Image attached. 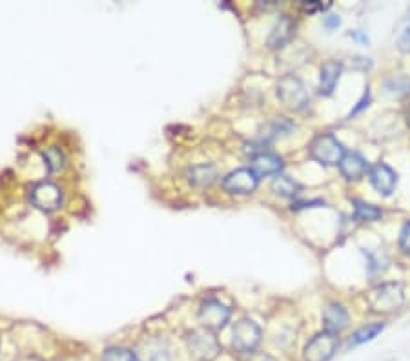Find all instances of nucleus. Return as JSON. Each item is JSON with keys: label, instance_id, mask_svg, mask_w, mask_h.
Segmentation results:
<instances>
[{"label": "nucleus", "instance_id": "10", "mask_svg": "<svg viewBox=\"0 0 410 361\" xmlns=\"http://www.w3.org/2000/svg\"><path fill=\"white\" fill-rule=\"evenodd\" d=\"M367 177H369L372 188L381 193L383 198H390L396 190V185H398V173L385 163L370 164Z\"/></svg>", "mask_w": 410, "mask_h": 361}, {"label": "nucleus", "instance_id": "7", "mask_svg": "<svg viewBox=\"0 0 410 361\" xmlns=\"http://www.w3.org/2000/svg\"><path fill=\"white\" fill-rule=\"evenodd\" d=\"M186 345L190 354L199 361H212L221 354V343L214 336V332L193 330L186 338Z\"/></svg>", "mask_w": 410, "mask_h": 361}, {"label": "nucleus", "instance_id": "25", "mask_svg": "<svg viewBox=\"0 0 410 361\" xmlns=\"http://www.w3.org/2000/svg\"><path fill=\"white\" fill-rule=\"evenodd\" d=\"M398 46H399V50L405 51V53H410V26L405 31H403L401 37H399Z\"/></svg>", "mask_w": 410, "mask_h": 361}, {"label": "nucleus", "instance_id": "8", "mask_svg": "<svg viewBox=\"0 0 410 361\" xmlns=\"http://www.w3.org/2000/svg\"><path fill=\"white\" fill-rule=\"evenodd\" d=\"M338 336L330 332H321L315 334L303 350V360L305 361H330L338 350Z\"/></svg>", "mask_w": 410, "mask_h": 361}, {"label": "nucleus", "instance_id": "18", "mask_svg": "<svg viewBox=\"0 0 410 361\" xmlns=\"http://www.w3.org/2000/svg\"><path fill=\"white\" fill-rule=\"evenodd\" d=\"M381 215H383V212H381V208H377V206L365 201H354V217H356L360 223H374Z\"/></svg>", "mask_w": 410, "mask_h": 361}, {"label": "nucleus", "instance_id": "21", "mask_svg": "<svg viewBox=\"0 0 410 361\" xmlns=\"http://www.w3.org/2000/svg\"><path fill=\"white\" fill-rule=\"evenodd\" d=\"M102 361H139L137 354L130 349L122 347H112L102 352Z\"/></svg>", "mask_w": 410, "mask_h": 361}, {"label": "nucleus", "instance_id": "6", "mask_svg": "<svg viewBox=\"0 0 410 361\" xmlns=\"http://www.w3.org/2000/svg\"><path fill=\"white\" fill-rule=\"evenodd\" d=\"M263 340V330L252 319H241L232 330V347L241 354H250L259 347Z\"/></svg>", "mask_w": 410, "mask_h": 361}, {"label": "nucleus", "instance_id": "5", "mask_svg": "<svg viewBox=\"0 0 410 361\" xmlns=\"http://www.w3.org/2000/svg\"><path fill=\"white\" fill-rule=\"evenodd\" d=\"M63 190L59 185H55L53 180H38L30 190L31 205L46 214L59 210L63 206Z\"/></svg>", "mask_w": 410, "mask_h": 361}, {"label": "nucleus", "instance_id": "13", "mask_svg": "<svg viewBox=\"0 0 410 361\" xmlns=\"http://www.w3.org/2000/svg\"><path fill=\"white\" fill-rule=\"evenodd\" d=\"M283 159H281L277 153L272 151H259L256 156L252 157V166L250 168L257 173L259 177L264 176H276L283 170Z\"/></svg>", "mask_w": 410, "mask_h": 361}, {"label": "nucleus", "instance_id": "20", "mask_svg": "<svg viewBox=\"0 0 410 361\" xmlns=\"http://www.w3.org/2000/svg\"><path fill=\"white\" fill-rule=\"evenodd\" d=\"M42 157H44V163H46L50 172H59V170L64 168V164H66V157H64V153L59 150V148H55V146L48 148Z\"/></svg>", "mask_w": 410, "mask_h": 361}, {"label": "nucleus", "instance_id": "1", "mask_svg": "<svg viewBox=\"0 0 410 361\" xmlns=\"http://www.w3.org/2000/svg\"><path fill=\"white\" fill-rule=\"evenodd\" d=\"M367 303L374 312H392L398 311L405 303V290L401 283H383L377 285L367 294Z\"/></svg>", "mask_w": 410, "mask_h": 361}, {"label": "nucleus", "instance_id": "27", "mask_svg": "<svg viewBox=\"0 0 410 361\" xmlns=\"http://www.w3.org/2000/svg\"><path fill=\"white\" fill-rule=\"evenodd\" d=\"M325 8H328V4H318V2H308V4H305V11L308 13L323 11Z\"/></svg>", "mask_w": 410, "mask_h": 361}, {"label": "nucleus", "instance_id": "11", "mask_svg": "<svg viewBox=\"0 0 410 361\" xmlns=\"http://www.w3.org/2000/svg\"><path fill=\"white\" fill-rule=\"evenodd\" d=\"M338 166L341 176H343L347 180L363 179V177L369 173L370 168L369 161L365 159L363 156H360L357 151H347Z\"/></svg>", "mask_w": 410, "mask_h": 361}, {"label": "nucleus", "instance_id": "28", "mask_svg": "<svg viewBox=\"0 0 410 361\" xmlns=\"http://www.w3.org/2000/svg\"><path fill=\"white\" fill-rule=\"evenodd\" d=\"M352 37L356 38L357 43H361V44H367V43H369V37H367V35H365V33H361V31H356V33H352Z\"/></svg>", "mask_w": 410, "mask_h": 361}, {"label": "nucleus", "instance_id": "23", "mask_svg": "<svg viewBox=\"0 0 410 361\" xmlns=\"http://www.w3.org/2000/svg\"><path fill=\"white\" fill-rule=\"evenodd\" d=\"M399 248L405 256L410 257V221H406L399 232Z\"/></svg>", "mask_w": 410, "mask_h": 361}, {"label": "nucleus", "instance_id": "19", "mask_svg": "<svg viewBox=\"0 0 410 361\" xmlns=\"http://www.w3.org/2000/svg\"><path fill=\"white\" fill-rule=\"evenodd\" d=\"M272 190L279 198H293V195H298V193L301 192V186L293 179H290V177L279 176L274 179Z\"/></svg>", "mask_w": 410, "mask_h": 361}, {"label": "nucleus", "instance_id": "12", "mask_svg": "<svg viewBox=\"0 0 410 361\" xmlns=\"http://www.w3.org/2000/svg\"><path fill=\"white\" fill-rule=\"evenodd\" d=\"M350 316L347 308L341 303H330L325 311H323V323H325V332H330L338 336L339 332H343L348 327Z\"/></svg>", "mask_w": 410, "mask_h": 361}, {"label": "nucleus", "instance_id": "14", "mask_svg": "<svg viewBox=\"0 0 410 361\" xmlns=\"http://www.w3.org/2000/svg\"><path fill=\"white\" fill-rule=\"evenodd\" d=\"M343 72V64L338 60H327L321 66V73H319V92L323 95H332L338 86V80Z\"/></svg>", "mask_w": 410, "mask_h": 361}, {"label": "nucleus", "instance_id": "9", "mask_svg": "<svg viewBox=\"0 0 410 361\" xmlns=\"http://www.w3.org/2000/svg\"><path fill=\"white\" fill-rule=\"evenodd\" d=\"M259 186V176L252 168H237L222 177V188L234 195H248Z\"/></svg>", "mask_w": 410, "mask_h": 361}, {"label": "nucleus", "instance_id": "4", "mask_svg": "<svg viewBox=\"0 0 410 361\" xmlns=\"http://www.w3.org/2000/svg\"><path fill=\"white\" fill-rule=\"evenodd\" d=\"M197 318H199V323L205 330L219 332L230 321L232 308L226 303H222L221 299L208 298L201 303Z\"/></svg>", "mask_w": 410, "mask_h": 361}, {"label": "nucleus", "instance_id": "29", "mask_svg": "<svg viewBox=\"0 0 410 361\" xmlns=\"http://www.w3.org/2000/svg\"><path fill=\"white\" fill-rule=\"evenodd\" d=\"M406 119H409V124H410V109H409V115H406Z\"/></svg>", "mask_w": 410, "mask_h": 361}, {"label": "nucleus", "instance_id": "26", "mask_svg": "<svg viewBox=\"0 0 410 361\" xmlns=\"http://www.w3.org/2000/svg\"><path fill=\"white\" fill-rule=\"evenodd\" d=\"M323 26H325L327 30H335V28L341 26V18H339V15H328V17H325V21H323Z\"/></svg>", "mask_w": 410, "mask_h": 361}, {"label": "nucleus", "instance_id": "17", "mask_svg": "<svg viewBox=\"0 0 410 361\" xmlns=\"http://www.w3.org/2000/svg\"><path fill=\"white\" fill-rule=\"evenodd\" d=\"M383 330H385V325L383 323L365 325V327H361L360 330H356L352 334L350 341H348V347H357V345L369 343V341L376 340Z\"/></svg>", "mask_w": 410, "mask_h": 361}, {"label": "nucleus", "instance_id": "24", "mask_svg": "<svg viewBox=\"0 0 410 361\" xmlns=\"http://www.w3.org/2000/svg\"><path fill=\"white\" fill-rule=\"evenodd\" d=\"M370 101H372V95H370V90L367 88V90H365L363 97H361L360 101H357V104L350 109V114H348V117H356V115H360L361 112H363V109L369 108Z\"/></svg>", "mask_w": 410, "mask_h": 361}, {"label": "nucleus", "instance_id": "22", "mask_svg": "<svg viewBox=\"0 0 410 361\" xmlns=\"http://www.w3.org/2000/svg\"><path fill=\"white\" fill-rule=\"evenodd\" d=\"M387 90H390V92H394V93H398V95L409 93L410 92V79H406V77H396V79H390L389 82H387Z\"/></svg>", "mask_w": 410, "mask_h": 361}, {"label": "nucleus", "instance_id": "3", "mask_svg": "<svg viewBox=\"0 0 410 361\" xmlns=\"http://www.w3.org/2000/svg\"><path fill=\"white\" fill-rule=\"evenodd\" d=\"M277 97L286 108L293 109V112H301L310 102L308 92H306L303 80L296 75L281 77L277 82Z\"/></svg>", "mask_w": 410, "mask_h": 361}, {"label": "nucleus", "instance_id": "2", "mask_svg": "<svg viewBox=\"0 0 410 361\" xmlns=\"http://www.w3.org/2000/svg\"><path fill=\"white\" fill-rule=\"evenodd\" d=\"M308 153L323 166H338L347 151L332 134H319L308 144Z\"/></svg>", "mask_w": 410, "mask_h": 361}, {"label": "nucleus", "instance_id": "15", "mask_svg": "<svg viewBox=\"0 0 410 361\" xmlns=\"http://www.w3.org/2000/svg\"><path fill=\"white\" fill-rule=\"evenodd\" d=\"M293 30H296V24H293L292 18L283 15V17L276 22L272 31H270V37H268V46L283 48L286 43H290V38L293 37Z\"/></svg>", "mask_w": 410, "mask_h": 361}, {"label": "nucleus", "instance_id": "16", "mask_svg": "<svg viewBox=\"0 0 410 361\" xmlns=\"http://www.w3.org/2000/svg\"><path fill=\"white\" fill-rule=\"evenodd\" d=\"M186 177H188V183L195 188H206L215 180L217 177V172L212 164H197V166H192L186 172Z\"/></svg>", "mask_w": 410, "mask_h": 361}]
</instances>
